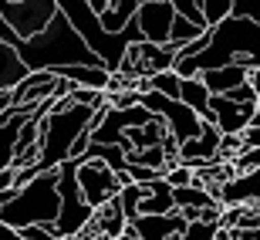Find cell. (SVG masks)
<instances>
[{
    "label": "cell",
    "instance_id": "cell-22",
    "mask_svg": "<svg viewBox=\"0 0 260 240\" xmlns=\"http://www.w3.org/2000/svg\"><path fill=\"white\" fill-rule=\"evenodd\" d=\"M166 183H169V190H186V186H193V173L186 166H169L166 169Z\"/></svg>",
    "mask_w": 260,
    "mask_h": 240
},
{
    "label": "cell",
    "instance_id": "cell-13",
    "mask_svg": "<svg viewBox=\"0 0 260 240\" xmlns=\"http://www.w3.org/2000/svg\"><path fill=\"white\" fill-rule=\"evenodd\" d=\"M135 14H139V0H112V7L98 17V24H102V31L105 34H125L128 24L135 20Z\"/></svg>",
    "mask_w": 260,
    "mask_h": 240
},
{
    "label": "cell",
    "instance_id": "cell-14",
    "mask_svg": "<svg viewBox=\"0 0 260 240\" xmlns=\"http://www.w3.org/2000/svg\"><path fill=\"white\" fill-rule=\"evenodd\" d=\"M58 78L71 81L75 88H88V92H108L112 71H108V68H88V65H78V68H64V71H58Z\"/></svg>",
    "mask_w": 260,
    "mask_h": 240
},
{
    "label": "cell",
    "instance_id": "cell-2",
    "mask_svg": "<svg viewBox=\"0 0 260 240\" xmlns=\"http://www.w3.org/2000/svg\"><path fill=\"white\" fill-rule=\"evenodd\" d=\"M102 112H91V108H81V105H71V102H54L44 122H41V156H38V169L41 173H54L61 169L64 163H71V145L78 142V135L91 129L95 132L102 125Z\"/></svg>",
    "mask_w": 260,
    "mask_h": 240
},
{
    "label": "cell",
    "instance_id": "cell-28",
    "mask_svg": "<svg viewBox=\"0 0 260 240\" xmlns=\"http://www.w3.org/2000/svg\"><path fill=\"white\" fill-rule=\"evenodd\" d=\"M169 240H183V233H176V237H169Z\"/></svg>",
    "mask_w": 260,
    "mask_h": 240
},
{
    "label": "cell",
    "instance_id": "cell-7",
    "mask_svg": "<svg viewBox=\"0 0 260 240\" xmlns=\"http://www.w3.org/2000/svg\"><path fill=\"white\" fill-rule=\"evenodd\" d=\"M173 20H176L173 0H139L135 24H139V31H142L145 44L166 48V44H169V34H173Z\"/></svg>",
    "mask_w": 260,
    "mask_h": 240
},
{
    "label": "cell",
    "instance_id": "cell-3",
    "mask_svg": "<svg viewBox=\"0 0 260 240\" xmlns=\"http://www.w3.org/2000/svg\"><path fill=\"white\" fill-rule=\"evenodd\" d=\"M61 217V196H58V169L44 173L38 179L17 190V196L7 203V210L0 213V223L10 230H24V227H51Z\"/></svg>",
    "mask_w": 260,
    "mask_h": 240
},
{
    "label": "cell",
    "instance_id": "cell-27",
    "mask_svg": "<svg viewBox=\"0 0 260 240\" xmlns=\"http://www.w3.org/2000/svg\"><path fill=\"white\" fill-rule=\"evenodd\" d=\"M115 240H139V233H135L132 227H125V233H122V237H115Z\"/></svg>",
    "mask_w": 260,
    "mask_h": 240
},
{
    "label": "cell",
    "instance_id": "cell-8",
    "mask_svg": "<svg viewBox=\"0 0 260 240\" xmlns=\"http://www.w3.org/2000/svg\"><path fill=\"white\" fill-rule=\"evenodd\" d=\"M54 85H58V75H51V71H30L14 88V108H20V112H38L44 102H54Z\"/></svg>",
    "mask_w": 260,
    "mask_h": 240
},
{
    "label": "cell",
    "instance_id": "cell-24",
    "mask_svg": "<svg viewBox=\"0 0 260 240\" xmlns=\"http://www.w3.org/2000/svg\"><path fill=\"white\" fill-rule=\"evenodd\" d=\"M243 145H247V149H260V122L243 132Z\"/></svg>",
    "mask_w": 260,
    "mask_h": 240
},
{
    "label": "cell",
    "instance_id": "cell-6",
    "mask_svg": "<svg viewBox=\"0 0 260 240\" xmlns=\"http://www.w3.org/2000/svg\"><path fill=\"white\" fill-rule=\"evenodd\" d=\"M78 190H81L88 206L98 213L122 193V183L102 159H88L85 156V159H78Z\"/></svg>",
    "mask_w": 260,
    "mask_h": 240
},
{
    "label": "cell",
    "instance_id": "cell-10",
    "mask_svg": "<svg viewBox=\"0 0 260 240\" xmlns=\"http://www.w3.org/2000/svg\"><path fill=\"white\" fill-rule=\"evenodd\" d=\"M128 227L139 233V240H169L176 233H186L189 223L179 213H169V217H135Z\"/></svg>",
    "mask_w": 260,
    "mask_h": 240
},
{
    "label": "cell",
    "instance_id": "cell-23",
    "mask_svg": "<svg viewBox=\"0 0 260 240\" xmlns=\"http://www.w3.org/2000/svg\"><path fill=\"white\" fill-rule=\"evenodd\" d=\"M233 17L260 24V0H233Z\"/></svg>",
    "mask_w": 260,
    "mask_h": 240
},
{
    "label": "cell",
    "instance_id": "cell-1",
    "mask_svg": "<svg viewBox=\"0 0 260 240\" xmlns=\"http://www.w3.org/2000/svg\"><path fill=\"white\" fill-rule=\"evenodd\" d=\"M17 58L27 71H51V75H58L64 68H78V65L105 68L91 54V48L81 41V34L71 27V20L61 10H58V17L48 24L44 34H38V38H30V41H20Z\"/></svg>",
    "mask_w": 260,
    "mask_h": 240
},
{
    "label": "cell",
    "instance_id": "cell-19",
    "mask_svg": "<svg viewBox=\"0 0 260 240\" xmlns=\"http://www.w3.org/2000/svg\"><path fill=\"white\" fill-rule=\"evenodd\" d=\"M173 7H176V17L196 24L200 31H210L206 27V17H203V0H173Z\"/></svg>",
    "mask_w": 260,
    "mask_h": 240
},
{
    "label": "cell",
    "instance_id": "cell-18",
    "mask_svg": "<svg viewBox=\"0 0 260 240\" xmlns=\"http://www.w3.org/2000/svg\"><path fill=\"white\" fill-rule=\"evenodd\" d=\"M203 17H206V27H220L223 20L233 17V0H203Z\"/></svg>",
    "mask_w": 260,
    "mask_h": 240
},
{
    "label": "cell",
    "instance_id": "cell-4",
    "mask_svg": "<svg viewBox=\"0 0 260 240\" xmlns=\"http://www.w3.org/2000/svg\"><path fill=\"white\" fill-rule=\"evenodd\" d=\"M58 196H61V217L54 223V237L75 240L95 220V210L85 203V196L78 190V163H64L58 169Z\"/></svg>",
    "mask_w": 260,
    "mask_h": 240
},
{
    "label": "cell",
    "instance_id": "cell-15",
    "mask_svg": "<svg viewBox=\"0 0 260 240\" xmlns=\"http://www.w3.org/2000/svg\"><path fill=\"white\" fill-rule=\"evenodd\" d=\"M95 223H98V230L105 233V237H122L125 233V227H128V220H125V213H122V203H118V196L108 206H102V210L95 213Z\"/></svg>",
    "mask_w": 260,
    "mask_h": 240
},
{
    "label": "cell",
    "instance_id": "cell-11",
    "mask_svg": "<svg viewBox=\"0 0 260 240\" xmlns=\"http://www.w3.org/2000/svg\"><path fill=\"white\" fill-rule=\"evenodd\" d=\"M30 115H34V112H20V108H14V112H10V118L0 125V173L14 169V156H17L20 129L27 125Z\"/></svg>",
    "mask_w": 260,
    "mask_h": 240
},
{
    "label": "cell",
    "instance_id": "cell-17",
    "mask_svg": "<svg viewBox=\"0 0 260 240\" xmlns=\"http://www.w3.org/2000/svg\"><path fill=\"white\" fill-rule=\"evenodd\" d=\"M145 196H149V193H145V186H139V183H128V186H122V193H118V203H122V213H125L128 223L139 217V206H142Z\"/></svg>",
    "mask_w": 260,
    "mask_h": 240
},
{
    "label": "cell",
    "instance_id": "cell-16",
    "mask_svg": "<svg viewBox=\"0 0 260 240\" xmlns=\"http://www.w3.org/2000/svg\"><path fill=\"white\" fill-rule=\"evenodd\" d=\"M149 92H159L162 98L169 102H179V92H183V78L176 71H162V75H152L149 78Z\"/></svg>",
    "mask_w": 260,
    "mask_h": 240
},
{
    "label": "cell",
    "instance_id": "cell-29",
    "mask_svg": "<svg viewBox=\"0 0 260 240\" xmlns=\"http://www.w3.org/2000/svg\"><path fill=\"white\" fill-rule=\"evenodd\" d=\"M257 230H260V227H257Z\"/></svg>",
    "mask_w": 260,
    "mask_h": 240
},
{
    "label": "cell",
    "instance_id": "cell-30",
    "mask_svg": "<svg viewBox=\"0 0 260 240\" xmlns=\"http://www.w3.org/2000/svg\"><path fill=\"white\" fill-rule=\"evenodd\" d=\"M58 240H61V237H58Z\"/></svg>",
    "mask_w": 260,
    "mask_h": 240
},
{
    "label": "cell",
    "instance_id": "cell-20",
    "mask_svg": "<svg viewBox=\"0 0 260 240\" xmlns=\"http://www.w3.org/2000/svg\"><path fill=\"white\" fill-rule=\"evenodd\" d=\"M220 223H203V220H193L189 227H186V233H183V240H216L220 237Z\"/></svg>",
    "mask_w": 260,
    "mask_h": 240
},
{
    "label": "cell",
    "instance_id": "cell-21",
    "mask_svg": "<svg viewBox=\"0 0 260 240\" xmlns=\"http://www.w3.org/2000/svg\"><path fill=\"white\" fill-rule=\"evenodd\" d=\"M233 169H237V176L240 173H257L260 169V149H243V153L233 159Z\"/></svg>",
    "mask_w": 260,
    "mask_h": 240
},
{
    "label": "cell",
    "instance_id": "cell-5",
    "mask_svg": "<svg viewBox=\"0 0 260 240\" xmlns=\"http://www.w3.org/2000/svg\"><path fill=\"white\" fill-rule=\"evenodd\" d=\"M54 17H58V0H0V20L20 41L44 34Z\"/></svg>",
    "mask_w": 260,
    "mask_h": 240
},
{
    "label": "cell",
    "instance_id": "cell-12",
    "mask_svg": "<svg viewBox=\"0 0 260 240\" xmlns=\"http://www.w3.org/2000/svg\"><path fill=\"white\" fill-rule=\"evenodd\" d=\"M200 81L210 88V95H230L233 88L250 81V71L240 65H226V68H216V71H203Z\"/></svg>",
    "mask_w": 260,
    "mask_h": 240
},
{
    "label": "cell",
    "instance_id": "cell-9",
    "mask_svg": "<svg viewBox=\"0 0 260 240\" xmlns=\"http://www.w3.org/2000/svg\"><path fill=\"white\" fill-rule=\"evenodd\" d=\"M260 200V169L257 173H240L237 179H230L226 186H220V203L223 210H233V206H253Z\"/></svg>",
    "mask_w": 260,
    "mask_h": 240
},
{
    "label": "cell",
    "instance_id": "cell-25",
    "mask_svg": "<svg viewBox=\"0 0 260 240\" xmlns=\"http://www.w3.org/2000/svg\"><path fill=\"white\" fill-rule=\"evenodd\" d=\"M14 196H17V190H0V213L7 210V203L14 200Z\"/></svg>",
    "mask_w": 260,
    "mask_h": 240
},
{
    "label": "cell",
    "instance_id": "cell-26",
    "mask_svg": "<svg viewBox=\"0 0 260 240\" xmlns=\"http://www.w3.org/2000/svg\"><path fill=\"white\" fill-rule=\"evenodd\" d=\"M0 240H20V233H17V230H10V227H4V223H0Z\"/></svg>",
    "mask_w": 260,
    "mask_h": 240
}]
</instances>
